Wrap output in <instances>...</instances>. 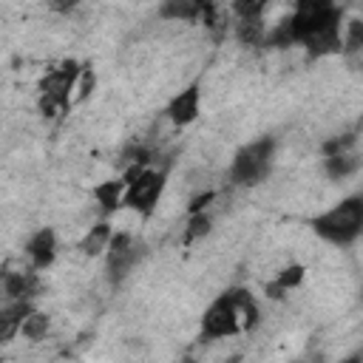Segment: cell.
<instances>
[{"mask_svg": "<svg viewBox=\"0 0 363 363\" xmlns=\"http://www.w3.org/2000/svg\"><path fill=\"white\" fill-rule=\"evenodd\" d=\"M210 6V0H162L159 6V17L162 20H176V23H187V20H196L201 17Z\"/></svg>", "mask_w": 363, "mask_h": 363, "instance_id": "8fae6325", "label": "cell"}, {"mask_svg": "<svg viewBox=\"0 0 363 363\" xmlns=\"http://www.w3.org/2000/svg\"><path fill=\"white\" fill-rule=\"evenodd\" d=\"M312 230L323 241H329L335 247H349L363 230V199L360 196H349V199L337 201L326 213L315 216Z\"/></svg>", "mask_w": 363, "mask_h": 363, "instance_id": "6da1fadb", "label": "cell"}, {"mask_svg": "<svg viewBox=\"0 0 363 363\" xmlns=\"http://www.w3.org/2000/svg\"><path fill=\"white\" fill-rule=\"evenodd\" d=\"M210 3H218V0H210Z\"/></svg>", "mask_w": 363, "mask_h": 363, "instance_id": "603a6c76", "label": "cell"}, {"mask_svg": "<svg viewBox=\"0 0 363 363\" xmlns=\"http://www.w3.org/2000/svg\"><path fill=\"white\" fill-rule=\"evenodd\" d=\"M77 74H79V65H77L74 60L62 62L60 68L45 71V77L40 79V94L48 96V99H54V102L65 111V108L71 105V91H74V79H77Z\"/></svg>", "mask_w": 363, "mask_h": 363, "instance_id": "8992f818", "label": "cell"}, {"mask_svg": "<svg viewBox=\"0 0 363 363\" xmlns=\"http://www.w3.org/2000/svg\"><path fill=\"white\" fill-rule=\"evenodd\" d=\"M235 34L244 45H264L267 37V23L264 14H252V17H238L235 23Z\"/></svg>", "mask_w": 363, "mask_h": 363, "instance_id": "9a60e30c", "label": "cell"}, {"mask_svg": "<svg viewBox=\"0 0 363 363\" xmlns=\"http://www.w3.org/2000/svg\"><path fill=\"white\" fill-rule=\"evenodd\" d=\"M272 159H275V139L264 136L255 139L250 145H244L230 164V182L238 187H252L258 182L267 179V173L272 170Z\"/></svg>", "mask_w": 363, "mask_h": 363, "instance_id": "7a4b0ae2", "label": "cell"}, {"mask_svg": "<svg viewBox=\"0 0 363 363\" xmlns=\"http://www.w3.org/2000/svg\"><path fill=\"white\" fill-rule=\"evenodd\" d=\"M213 201H216V190H201V193H196V196L190 199L187 210H190V213H201V210H207Z\"/></svg>", "mask_w": 363, "mask_h": 363, "instance_id": "44dd1931", "label": "cell"}, {"mask_svg": "<svg viewBox=\"0 0 363 363\" xmlns=\"http://www.w3.org/2000/svg\"><path fill=\"white\" fill-rule=\"evenodd\" d=\"M210 227H213V218H210V213H190V218H187V227H184V244H193V241H199V238H204L207 233H210Z\"/></svg>", "mask_w": 363, "mask_h": 363, "instance_id": "e0dca14e", "label": "cell"}, {"mask_svg": "<svg viewBox=\"0 0 363 363\" xmlns=\"http://www.w3.org/2000/svg\"><path fill=\"white\" fill-rule=\"evenodd\" d=\"M26 255H28V261H31L34 269L51 267L54 258H57V235H54V230H51V227L37 230V233L26 241Z\"/></svg>", "mask_w": 363, "mask_h": 363, "instance_id": "9c48e42d", "label": "cell"}, {"mask_svg": "<svg viewBox=\"0 0 363 363\" xmlns=\"http://www.w3.org/2000/svg\"><path fill=\"white\" fill-rule=\"evenodd\" d=\"M105 252H108V264H105V269H108V281H111L113 286H119V284L130 275V269L142 261L145 247L136 244L133 233H128V230H113Z\"/></svg>", "mask_w": 363, "mask_h": 363, "instance_id": "277c9868", "label": "cell"}, {"mask_svg": "<svg viewBox=\"0 0 363 363\" xmlns=\"http://www.w3.org/2000/svg\"><path fill=\"white\" fill-rule=\"evenodd\" d=\"M31 309H34V306H31V301H26V298L0 303V346L9 343V340L20 332V323H23V318H26Z\"/></svg>", "mask_w": 363, "mask_h": 363, "instance_id": "30bf717a", "label": "cell"}, {"mask_svg": "<svg viewBox=\"0 0 363 363\" xmlns=\"http://www.w3.org/2000/svg\"><path fill=\"white\" fill-rule=\"evenodd\" d=\"M94 82H96L94 68H91V65H79V74H77V79H74V91H71V105L88 99L91 91H94Z\"/></svg>", "mask_w": 363, "mask_h": 363, "instance_id": "ac0fdd59", "label": "cell"}, {"mask_svg": "<svg viewBox=\"0 0 363 363\" xmlns=\"http://www.w3.org/2000/svg\"><path fill=\"white\" fill-rule=\"evenodd\" d=\"M340 23L343 20H335V23H326L315 31H309L306 37H301V45L309 57H329V54H337L343 48V40H340Z\"/></svg>", "mask_w": 363, "mask_h": 363, "instance_id": "52a82bcc", "label": "cell"}, {"mask_svg": "<svg viewBox=\"0 0 363 363\" xmlns=\"http://www.w3.org/2000/svg\"><path fill=\"white\" fill-rule=\"evenodd\" d=\"M111 233H113V227H111L108 221H96L94 227H88V230H85V235H82V241H79V250H82V255H88V258H96V255H102V252L108 250Z\"/></svg>", "mask_w": 363, "mask_h": 363, "instance_id": "5bb4252c", "label": "cell"}, {"mask_svg": "<svg viewBox=\"0 0 363 363\" xmlns=\"http://www.w3.org/2000/svg\"><path fill=\"white\" fill-rule=\"evenodd\" d=\"M269 3L272 0H233V9L238 17H252V14H264Z\"/></svg>", "mask_w": 363, "mask_h": 363, "instance_id": "ffe728a7", "label": "cell"}, {"mask_svg": "<svg viewBox=\"0 0 363 363\" xmlns=\"http://www.w3.org/2000/svg\"><path fill=\"white\" fill-rule=\"evenodd\" d=\"M303 275H306V269H303V264H286L278 275H275V281L289 292V289H295V286H301V281H303Z\"/></svg>", "mask_w": 363, "mask_h": 363, "instance_id": "d6986e66", "label": "cell"}, {"mask_svg": "<svg viewBox=\"0 0 363 363\" xmlns=\"http://www.w3.org/2000/svg\"><path fill=\"white\" fill-rule=\"evenodd\" d=\"M199 111H201V88H199V85H187V88H182V91L167 102L164 116H167L176 128H182V125H190V122L199 116Z\"/></svg>", "mask_w": 363, "mask_h": 363, "instance_id": "ba28073f", "label": "cell"}, {"mask_svg": "<svg viewBox=\"0 0 363 363\" xmlns=\"http://www.w3.org/2000/svg\"><path fill=\"white\" fill-rule=\"evenodd\" d=\"M241 332L230 292H221L201 315V340H224Z\"/></svg>", "mask_w": 363, "mask_h": 363, "instance_id": "5b68a950", "label": "cell"}, {"mask_svg": "<svg viewBox=\"0 0 363 363\" xmlns=\"http://www.w3.org/2000/svg\"><path fill=\"white\" fill-rule=\"evenodd\" d=\"M94 201L99 204V210L105 216L116 213L122 207V196H125V182L122 179H108V182H99L94 190H91Z\"/></svg>", "mask_w": 363, "mask_h": 363, "instance_id": "7c38bea8", "label": "cell"}, {"mask_svg": "<svg viewBox=\"0 0 363 363\" xmlns=\"http://www.w3.org/2000/svg\"><path fill=\"white\" fill-rule=\"evenodd\" d=\"M360 167V159L354 150H343V153H332L323 159V173L332 179V182H343L349 179L352 173H357Z\"/></svg>", "mask_w": 363, "mask_h": 363, "instance_id": "4fadbf2b", "label": "cell"}, {"mask_svg": "<svg viewBox=\"0 0 363 363\" xmlns=\"http://www.w3.org/2000/svg\"><path fill=\"white\" fill-rule=\"evenodd\" d=\"M77 6H79V0H51V9L60 11V14H68V11L77 9Z\"/></svg>", "mask_w": 363, "mask_h": 363, "instance_id": "7402d4cb", "label": "cell"}, {"mask_svg": "<svg viewBox=\"0 0 363 363\" xmlns=\"http://www.w3.org/2000/svg\"><path fill=\"white\" fill-rule=\"evenodd\" d=\"M164 179L167 173L159 167H145L133 182L125 184V196H122V207H128L136 216H150L159 204V196L164 190Z\"/></svg>", "mask_w": 363, "mask_h": 363, "instance_id": "3957f363", "label": "cell"}, {"mask_svg": "<svg viewBox=\"0 0 363 363\" xmlns=\"http://www.w3.org/2000/svg\"><path fill=\"white\" fill-rule=\"evenodd\" d=\"M51 332V318L45 315V312H40V309H31L26 318H23V323H20V332L17 335H23L26 340H31V343H37V340H45V335Z\"/></svg>", "mask_w": 363, "mask_h": 363, "instance_id": "2e32d148", "label": "cell"}]
</instances>
